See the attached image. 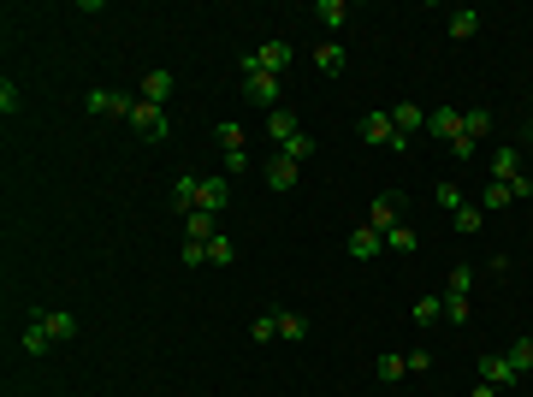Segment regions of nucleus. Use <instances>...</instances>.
<instances>
[{"label":"nucleus","mask_w":533,"mask_h":397,"mask_svg":"<svg viewBox=\"0 0 533 397\" xmlns=\"http://www.w3.org/2000/svg\"><path fill=\"white\" fill-rule=\"evenodd\" d=\"M72 338H78V315H72V309H30L19 350L24 356H48L54 344H72Z\"/></svg>","instance_id":"f257e3e1"},{"label":"nucleus","mask_w":533,"mask_h":397,"mask_svg":"<svg viewBox=\"0 0 533 397\" xmlns=\"http://www.w3.org/2000/svg\"><path fill=\"white\" fill-rule=\"evenodd\" d=\"M267 137L278 142V155H291V160H308L315 155V137L308 131H296V119L278 107V113H267Z\"/></svg>","instance_id":"f03ea898"},{"label":"nucleus","mask_w":533,"mask_h":397,"mask_svg":"<svg viewBox=\"0 0 533 397\" xmlns=\"http://www.w3.org/2000/svg\"><path fill=\"white\" fill-rule=\"evenodd\" d=\"M125 125H131L142 142H166V137H172V119H166V107H155V101H142V95H137V107H131V119H125Z\"/></svg>","instance_id":"7ed1b4c3"},{"label":"nucleus","mask_w":533,"mask_h":397,"mask_svg":"<svg viewBox=\"0 0 533 397\" xmlns=\"http://www.w3.org/2000/svg\"><path fill=\"white\" fill-rule=\"evenodd\" d=\"M291 60H296V48L273 36V42H261V48H249V54H243V72H267V78H278Z\"/></svg>","instance_id":"20e7f679"},{"label":"nucleus","mask_w":533,"mask_h":397,"mask_svg":"<svg viewBox=\"0 0 533 397\" xmlns=\"http://www.w3.org/2000/svg\"><path fill=\"white\" fill-rule=\"evenodd\" d=\"M480 386H492V392H515V386H522V374L510 368V356H504V350H486V356H480Z\"/></svg>","instance_id":"39448f33"},{"label":"nucleus","mask_w":533,"mask_h":397,"mask_svg":"<svg viewBox=\"0 0 533 397\" xmlns=\"http://www.w3.org/2000/svg\"><path fill=\"white\" fill-rule=\"evenodd\" d=\"M225 202H232V179H225V172H208V179H196V208H202V214H219Z\"/></svg>","instance_id":"423d86ee"},{"label":"nucleus","mask_w":533,"mask_h":397,"mask_svg":"<svg viewBox=\"0 0 533 397\" xmlns=\"http://www.w3.org/2000/svg\"><path fill=\"white\" fill-rule=\"evenodd\" d=\"M83 107H89V113H101V119H131V107H137V101L118 95V89H89V95H83Z\"/></svg>","instance_id":"0eeeda50"},{"label":"nucleus","mask_w":533,"mask_h":397,"mask_svg":"<svg viewBox=\"0 0 533 397\" xmlns=\"http://www.w3.org/2000/svg\"><path fill=\"white\" fill-rule=\"evenodd\" d=\"M355 131H362V142H374V149H392V142H397L392 113H362V119H355Z\"/></svg>","instance_id":"6e6552de"},{"label":"nucleus","mask_w":533,"mask_h":397,"mask_svg":"<svg viewBox=\"0 0 533 397\" xmlns=\"http://www.w3.org/2000/svg\"><path fill=\"white\" fill-rule=\"evenodd\" d=\"M403 196H397V190H385V196H374L368 202V225H374V232H392V225H403Z\"/></svg>","instance_id":"1a4fd4ad"},{"label":"nucleus","mask_w":533,"mask_h":397,"mask_svg":"<svg viewBox=\"0 0 533 397\" xmlns=\"http://www.w3.org/2000/svg\"><path fill=\"white\" fill-rule=\"evenodd\" d=\"M172 89H178V78L166 72V65H148V72H142V101L166 107V101H172Z\"/></svg>","instance_id":"9d476101"},{"label":"nucleus","mask_w":533,"mask_h":397,"mask_svg":"<svg viewBox=\"0 0 533 397\" xmlns=\"http://www.w3.org/2000/svg\"><path fill=\"white\" fill-rule=\"evenodd\" d=\"M243 95L255 107H273L278 113V78H267V72H243Z\"/></svg>","instance_id":"9b49d317"},{"label":"nucleus","mask_w":533,"mask_h":397,"mask_svg":"<svg viewBox=\"0 0 533 397\" xmlns=\"http://www.w3.org/2000/svg\"><path fill=\"white\" fill-rule=\"evenodd\" d=\"M350 256H355V261H374V256H385V232H374V225L362 219V225L350 232Z\"/></svg>","instance_id":"f8f14e48"},{"label":"nucleus","mask_w":533,"mask_h":397,"mask_svg":"<svg viewBox=\"0 0 533 397\" xmlns=\"http://www.w3.org/2000/svg\"><path fill=\"white\" fill-rule=\"evenodd\" d=\"M296 166H302V160H291V155H273L267 166H261L267 190H291V184H296Z\"/></svg>","instance_id":"ddd939ff"},{"label":"nucleus","mask_w":533,"mask_h":397,"mask_svg":"<svg viewBox=\"0 0 533 397\" xmlns=\"http://www.w3.org/2000/svg\"><path fill=\"white\" fill-rule=\"evenodd\" d=\"M427 131H433L438 142H456L462 137V113H456V107H438V113H427Z\"/></svg>","instance_id":"4468645a"},{"label":"nucleus","mask_w":533,"mask_h":397,"mask_svg":"<svg viewBox=\"0 0 533 397\" xmlns=\"http://www.w3.org/2000/svg\"><path fill=\"white\" fill-rule=\"evenodd\" d=\"M184 238L190 243H208V238H219V214H184Z\"/></svg>","instance_id":"2eb2a0df"},{"label":"nucleus","mask_w":533,"mask_h":397,"mask_svg":"<svg viewBox=\"0 0 533 397\" xmlns=\"http://www.w3.org/2000/svg\"><path fill=\"white\" fill-rule=\"evenodd\" d=\"M492 113H486V107H474V113H462V137H468L474 142V149H480V142H486V137H492Z\"/></svg>","instance_id":"dca6fc26"},{"label":"nucleus","mask_w":533,"mask_h":397,"mask_svg":"<svg viewBox=\"0 0 533 397\" xmlns=\"http://www.w3.org/2000/svg\"><path fill=\"white\" fill-rule=\"evenodd\" d=\"M344 19H350V6H344V0H315V24H320V30H332V36H338Z\"/></svg>","instance_id":"f3484780"},{"label":"nucleus","mask_w":533,"mask_h":397,"mask_svg":"<svg viewBox=\"0 0 533 397\" xmlns=\"http://www.w3.org/2000/svg\"><path fill=\"white\" fill-rule=\"evenodd\" d=\"M392 125L403 131V137H415V131L427 125V107H415V101H397V107H392Z\"/></svg>","instance_id":"a211bd4d"},{"label":"nucleus","mask_w":533,"mask_h":397,"mask_svg":"<svg viewBox=\"0 0 533 397\" xmlns=\"http://www.w3.org/2000/svg\"><path fill=\"white\" fill-rule=\"evenodd\" d=\"M492 179L498 184H515V179H522V149H498V155H492Z\"/></svg>","instance_id":"6ab92c4d"},{"label":"nucleus","mask_w":533,"mask_h":397,"mask_svg":"<svg viewBox=\"0 0 533 397\" xmlns=\"http://www.w3.org/2000/svg\"><path fill=\"white\" fill-rule=\"evenodd\" d=\"M315 72L320 78H338V72H344V48H338V42H320L315 48Z\"/></svg>","instance_id":"aec40b11"},{"label":"nucleus","mask_w":533,"mask_h":397,"mask_svg":"<svg viewBox=\"0 0 533 397\" xmlns=\"http://www.w3.org/2000/svg\"><path fill=\"white\" fill-rule=\"evenodd\" d=\"M445 30H451V36H456V42H468V36H474V30H480V12H474V6H456L451 19H445Z\"/></svg>","instance_id":"412c9836"},{"label":"nucleus","mask_w":533,"mask_h":397,"mask_svg":"<svg viewBox=\"0 0 533 397\" xmlns=\"http://www.w3.org/2000/svg\"><path fill=\"white\" fill-rule=\"evenodd\" d=\"M172 208H178V214H196V179H190V172L172 179Z\"/></svg>","instance_id":"4be33fe9"},{"label":"nucleus","mask_w":533,"mask_h":397,"mask_svg":"<svg viewBox=\"0 0 533 397\" xmlns=\"http://www.w3.org/2000/svg\"><path fill=\"white\" fill-rule=\"evenodd\" d=\"M468 291H474V267L468 261H456L451 279H445V297H468Z\"/></svg>","instance_id":"5701e85b"},{"label":"nucleus","mask_w":533,"mask_h":397,"mask_svg":"<svg viewBox=\"0 0 533 397\" xmlns=\"http://www.w3.org/2000/svg\"><path fill=\"white\" fill-rule=\"evenodd\" d=\"M504 356H510V368H515V374L528 379V374H533V338H515V344L504 350Z\"/></svg>","instance_id":"b1692460"},{"label":"nucleus","mask_w":533,"mask_h":397,"mask_svg":"<svg viewBox=\"0 0 533 397\" xmlns=\"http://www.w3.org/2000/svg\"><path fill=\"white\" fill-rule=\"evenodd\" d=\"M438 315H445V297H421V302L409 309L415 326H438Z\"/></svg>","instance_id":"393cba45"},{"label":"nucleus","mask_w":533,"mask_h":397,"mask_svg":"<svg viewBox=\"0 0 533 397\" xmlns=\"http://www.w3.org/2000/svg\"><path fill=\"white\" fill-rule=\"evenodd\" d=\"M374 374L385 379V386H392V379H403V374H409V356H397V350H385V356L374 362Z\"/></svg>","instance_id":"a878e982"},{"label":"nucleus","mask_w":533,"mask_h":397,"mask_svg":"<svg viewBox=\"0 0 533 397\" xmlns=\"http://www.w3.org/2000/svg\"><path fill=\"white\" fill-rule=\"evenodd\" d=\"M237 261V243L225 238V232H219V238H208V267H232Z\"/></svg>","instance_id":"bb28decb"},{"label":"nucleus","mask_w":533,"mask_h":397,"mask_svg":"<svg viewBox=\"0 0 533 397\" xmlns=\"http://www.w3.org/2000/svg\"><path fill=\"white\" fill-rule=\"evenodd\" d=\"M214 142H219V155H237V149H243V125H214Z\"/></svg>","instance_id":"cd10ccee"},{"label":"nucleus","mask_w":533,"mask_h":397,"mask_svg":"<svg viewBox=\"0 0 533 397\" xmlns=\"http://www.w3.org/2000/svg\"><path fill=\"white\" fill-rule=\"evenodd\" d=\"M415 243L421 238H415L409 225H392V232H385V249H392V256H415Z\"/></svg>","instance_id":"c85d7f7f"},{"label":"nucleus","mask_w":533,"mask_h":397,"mask_svg":"<svg viewBox=\"0 0 533 397\" xmlns=\"http://www.w3.org/2000/svg\"><path fill=\"white\" fill-rule=\"evenodd\" d=\"M278 338L302 344V338H308V315H278Z\"/></svg>","instance_id":"c756f323"},{"label":"nucleus","mask_w":533,"mask_h":397,"mask_svg":"<svg viewBox=\"0 0 533 397\" xmlns=\"http://www.w3.org/2000/svg\"><path fill=\"white\" fill-rule=\"evenodd\" d=\"M219 172H225V179H243V172H249V149H237V155H219Z\"/></svg>","instance_id":"7c9ffc66"},{"label":"nucleus","mask_w":533,"mask_h":397,"mask_svg":"<svg viewBox=\"0 0 533 397\" xmlns=\"http://www.w3.org/2000/svg\"><path fill=\"white\" fill-rule=\"evenodd\" d=\"M249 338H255V344H273V338H278V315H255Z\"/></svg>","instance_id":"2f4dec72"},{"label":"nucleus","mask_w":533,"mask_h":397,"mask_svg":"<svg viewBox=\"0 0 533 397\" xmlns=\"http://www.w3.org/2000/svg\"><path fill=\"white\" fill-rule=\"evenodd\" d=\"M451 219H456V232H462V238H474V232H480V208H468V202H462Z\"/></svg>","instance_id":"473e14b6"},{"label":"nucleus","mask_w":533,"mask_h":397,"mask_svg":"<svg viewBox=\"0 0 533 397\" xmlns=\"http://www.w3.org/2000/svg\"><path fill=\"white\" fill-rule=\"evenodd\" d=\"M510 202H515V190H510V184H486V202H480V208H510Z\"/></svg>","instance_id":"72a5a7b5"},{"label":"nucleus","mask_w":533,"mask_h":397,"mask_svg":"<svg viewBox=\"0 0 533 397\" xmlns=\"http://www.w3.org/2000/svg\"><path fill=\"white\" fill-rule=\"evenodd\" d=\"M178 261H184V267H208V243H190V238H184Z\"/></svg>","instance_id":"f704fd0d"},{"label":"nucleus","mask_w":533,"mask_h":397,"mask_svg":"<svg viewBox=\"0 0 533 397\" xmlns=\"http://www.w3.org/2000/svg\"><path fill=\"white\" fill-rule=\"evenodd\" d=\"M445 320L451 326H468V297H445Z\"/></svg>","instance_id":"c9c22d12"},{"label":"nucleus","mask_w":533,"mask_h":397,"mask_svg":"<svg viewBox=\"0 0 533 397\" xmlns=\"http://www.w3.org/2000/svg\"><path fill=\"white\" fill-rule=\"evenodd\" d=\"M438 208H451V214H456V208H462V190H456L451 179H438Z\"/></svg>","instance_id":"e433bc0d"},{"label":"nucleus","mask_w":533,"mask_h":397,"mask_svg":"<svg viewBox=\"0 0 533 397\" xmlns=\"http://www.w3.org/2000/svg\"><path fill=\"white\" fill-rule=\"evenodd\" d=\"M0 107H6V113H19V83H12V78H0Z\"/></svg>","instance_id":"4c0bfd02"},{"label":"nucleus","mask_w":533,"mask_h":397,"mask_svg":"<svg viewBox=\"0 0 533 397\" xmlns=\"http://www.w3.org/2000/svg\"><path fill=\"white\" fill-rule=\"evenodd\" d=\"M468 397H504V392H492V386H474V392Z\"/></svg>","instance_id":"58836bf2"},{"label":"nucleus","mask_w":533,"mask_h":397,"mask_svg":"<svg viewBox=\"0 0 533 397\" xmlns=\"http://www.w3.org/2000/svg\"><path fill=\"white\" fill-rule=\"evenodd\" d=\"M528 142H533V119H528Z\"/></svg>","instance_id":"ea45409f"}]
</instances>
